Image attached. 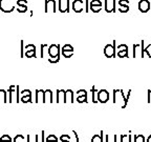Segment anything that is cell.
<instances>
[{"instance_id":"cell-18","label":"cell","mask_w":151,"mask_h":142,"mask_svg":"<svg viewBox=\"0 0 151 142\" xmlns=\"http://www.w3.org/2000/svg\"><path fill=\"white\" fill-rule=\"evenodd\" d=\"M91 142H103V137H102V133L101 135H94L93 137L91 138Z\"/></svg>"},{"instance_id":"cell-24","label":"cell","mask_w":151,"mask_h":142,"mask_svg":"<svg viewBox=\"0 0 151 142\" xmlns=\"http://www.w3.org/2000/svg\"><path fill=\"white\" fill-rule=\"evenodd\" d=\"M90 5H102L101 0H91L89 3V7Z\"/></svg>"},{"instance_id":"cell-2","label":"cell","mask_w":151,"mask_h":142,"mask_svg":"<svg viewBox=\"0 0 151 142\" xmlns=\"http://www.w3.org/2000/svg\"><path fill=\"white\" fill-rule=\"evenodd\" d=\"M15 0H0V9L3 13H12L15 9Z\"/></svg>"},{"instance_id":"cell-27","label":"cell","mask_w":151,"mask_h":142,"mask_svg":"<svg viewBox=\"0 0 151 142\" xmlns=\"http://www.w3.org/2000/svg\"><path fill=\"white\" fill-rule=\"evenodd\" d=\"M85 3H86V9H85V11L88 12V11H89V1H88V0H85Z\"/></svg>"},{"instance_id":"cell-20","label":"cell","mask_w":151,"mask_h":142,"mask_svg":"<svg viewBox=\"0 0 151 142\" xmlns=\"http://www.w3.org/2000/svg\"><path fill=\"white\" fill-rule=\"evenodd\" d=\"M46 142H58V138L54 134H52V135H50L46 138Z\"/></svg>"},{"instance_id":"cell-17","label":"cell","mask_w":151,"mask_h":142,"mask_svg":"<svg viewBox=\"0 0 151 142\" xmlns=\"http://www.w3.org/2000/svg\"><path fill=\"white\" fill-rule=\"evenodd\" d=\"M13 142H25V138H24L23 135H20V134H19V135L15 136Z\"/></svg>"},{"instance_id":"cell-3","label":"cell","mask_w":151,"mask_h":142,"mask_svg":"<svg viewBox=\"0 0 151 142\" xmlns=\"http://www.w3.org/2000/svg\"><path fill=\"white\" fill-rule=\"evenodd\" d=\"M104 54L107 58H114L116 54V40H113L112 44H107L104 47Z\"/></svg>"},{"instance_id":"cell-8","label":"cell","mask_w":151,"mask_h":142,"mask_svg":"<svg viewBox=\"0 0 151 142\" xmlns=\"http://www.w3.org/2000/svg\"><path fill=\"white\" fill-rule=\"evenodd\" d=\"M116 0H111V4H109L108 0H105V11L107 13H114L116 12Z\"/></svg>"},{"instance_id":"cell-7","label":"cell","mask_w":151,"mask_h":142,"mask_svg":"<svg viewBox=\"0 0 151 142\" xmlns=\"http://www.w3.org/2000/svg\"><path fill=\"white\" fill-rule=\"evenodd\" d=\"M118 56L121 58L127 57L128 58V46L126 44H120L118 46Z\"/></svg>"},{"instance_id":"cell-19","label":"cell","mask_w":151,"mask_h":142,"mask_svg":"<svg viewBox=\"0 0 151 142\" xmlns=\"http://www.w3.org/2000/svg\"><path fill=\"white\" fill-rule=\"evenodd\" d=\"M62 52H73V47L70 44H65L62 47Z\"/></svg>"},{"instance_id":"cell-23","label":"cell","mask_w":151,"mask_h":142,"mask_svg":"<svg viewBox=\"0 0 151 142\" xmlns=\"http://www.w3.org/2000/svg\"><path fill=\"white\" fill-rule=\"evenodd\" d=\"M69 140H70V139H69V136L65 135V134L60 137V141H61V142H69Z\"/></svg>"},{"instance_id":"cell-21","label":"cell","mask_w":151,"mask_h":142,"mask_svg":"<svg viewBox=\"0 0 151 142\" xmlns=\"http://www.w3.org/2000/svg\"><path fill=\"white\" fill-rule=\"evenodd\" d=\"M21 101L24 102V103H25V102H32V95H27V96L24 95L23 97L21 98Z\"/></svg>"},{"instance_id":"cell-5","label":"cell","mask_w":151,"mask_h":142,"mask_svg":"<svg viewBox=\"0 0 151 142\" xmlns=\"http://www.w3.org/2000/svg\"><path fill=\"white\" fill-rule=\"evenodd\" d=\"M150 1L149 0H139V11L141 13H147L149 12V9H150Z\"/></svg>"},{"instance_id":"cell-29","label":"cell","mask_w":151,"mask_h":142,"mask_svg":"<svg viewBox=\"0 0 151 142\" xmlns=\"http://www.w3.org/2000/svg\"><path fill=\"white\" fill-rule=\"evenodd\" d=\"M147 142H151V136H149V137H148V140H147Z\"/></svg>"},{"instance_id":"cell-10","label":"cell","mask_w":151,"mask_h":142,"mask_svg":"<svg viewBox=\"0 0 151 142\" xmlns=\"http://www.w3.org/2000/svg\"><path fill=\"white\" fill-rule=\"evenodd\" d=\"M83 0H73V9L76 13H81L83 12Z\"/></svg>"},{"instance_id":"cell-6","label":"cell","mask_w":151,"mask_h":142,"mask_svg":"<svg viewBox=\"0 0 151 142\" xmlns=\"http://www.w3.org/2000/svg\"><path fill=\"white\" fill-rule=\"evenodd\" d=\"M26 3H27V0H17V12L25 13L27 11Z\"/></svg>"},{"instance_id":"cell-16","label":"cell","mask_w":151,"mask_h":142,"mask_svg":"<svg viewBox=\"0 0 151 142\" xmlns=\"http://www.w3.org/2000/svg\"><path fill=\"white\" fill-rule=\"evenodd\" d=\"M119 12L120 13H127L128 11H129V5L128 4H124V5H120V7H118Z\"/></svg>"},{"instance_id":"cell-13","label":"cell","mask_w":151,"mask_h":142,"mask_svg":"<svg viewBox=\"0 0 151 142\" xmlns=\"http://www.w3.org/2000/svg\"><path fill=\"white\" fill-rule=\"evenodd\" d=\"M59 11L60 13H68L69 12V0H66V7H62V0H59Z\"/></svg>"},{"instance_id":"cell-22","label":"cell","mask_w":151,"mask_h":142,"mask_svg":"<svg viewBox=\"0 0 151 142\" xmlns=\"http://www.w3.org/2000/svg\"><path fill=\"white\" fill-rule=\"evenodd\" d=\"M15 88H16V86H15V85H11V86H9V102L13 101V100H12V95H13V92H14Z\"/></svg>"},{"instance_id":"cell-11","label":"cell","mask_w":151,"mask_h":142,"mask_svg":"<svg viewBox=\"0 0 151 142\" xmlns=\"http://www.w3.org/2000/svg\"><path fill=\"white\" fill-rule=\"evenodd\" d=\"M77 94L79 95L78 98H77V101L78 102H87V93L85 90H80L77 92Z\"/></svg>"},{"instance_id":"cell-26","label":"cell","mask_w":151,"mask_h":142,"mask_svg":"<svg viewBox=\"0 0 151 142\" xmlns=\"http://www.w3.org/2000/svg\"><path fill=\"white\" fill-rule=\"evenodd\" d=\"M129 3V0H118V4L120 5H124V4H128Z\"/></svg>"},{"instance_id":"cell-9","label":"cell","mask_w":151,"mask_h":142,"mask_svg":"<svg viewBox=\"0 0 151 142\" xmlns=\"http://www.w3.org/2000/svg\"><path fill=\"white\" fill-rule=\"evenodd\" d=\"M25 56L31 58V57H37L36 56V46L34 44H27L25 46Z\"/></svg>"},{"instance_id":"cell-25","label":"cell","mask_w":151,"mask_h":142,"mask_svg":"<svg viewBox=\"0 0 151 142\" xmlns=\"http://www.w3.org/2000/svg\"><path fill=\"white\" fill-rule=\"evenodd\" d=\"M62 55H63L65 58H70L73 55V52H62Z\"/></svg>"},{"instance_id":"cell-4","label":"cell","mask_w":151,"mask_h":142,"mask_svg":"<svg viewBox=\"0 0 151 142\" xmlns=\"http://www.w3.org/2000/svg\"><path fill=\"white\" fill-rule=\"evenodd\" d=\"M109 100V93L106 90H100L98 91V102L101 103H106Z\"/></svg>"},{"instance_id":"cell-28","label":"cell","mask_w":151,"mask_h":142,"mask_svg":"<svg viewBox=\"0 0 151 142\" xmlns=\"http://www.w3.org/2000/svg\"><path fill=\"white\" fill-rule=\"evenodd\" d=\"M24 49H23V40L21 41V57H24V53H23Z\"/></svg>"},{"instance_id":"cell-15","label":"cell","mask_w":151,"mask_h":142,"mask_svg":"<svg viewBox=\"0 0 151 142\" xmlns=\"http://www.w3.org/2000/svg\"><path fill=\"white\" fill-rule=\"evenodd\" d=\"M89 9L92 13H99L102 9V5H90Z\"/></svg>"},{"instance_id":"cell-14","label":"cell","mask_w":151,"mask_h":142,"mask_svg":"<svg viewBox=\"0 0 151 142\" xmlns=\"http://www.w3.org/2000/svg\"><path fill=\"white\" fill-rule=\"evenodd\" d=\"M0 142H13V140L11 138V136L4 134V135H2L1 138H0Z\"/></svg>"},{"instance_id":"cell-12","label":"cell","mask_w":151,"mask_h":142,"mask_svg":"<svg viewBox=\"0 0 151 142\" xmlns=\"http://www.w3.org/2000/svg\"><path fill=\"white\" fill-rule=\"evenodd\" d=\"M52 4V12L56 13L57 12V9H56V0H45L44 1V11L45 13H48V7L50 5Z\"/></svg>"},{"instance_id":"cell-1","label":"cell","mask_w":151,"mask_h":142,"mask_svg":"<svg viewBox=\"0 0 151 142\" xmlns=\"http://www.w3.org/2000/svg\"><path fill=\"white\" fill-rule=\"evenodd\" d=\"M48 54H50V58L48 61L50 63H56L60 60V45L58 44H52L48 46Z\"/></svg>"}]
</instances>
